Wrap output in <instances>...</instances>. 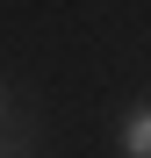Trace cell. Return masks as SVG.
I'll return each mask as SVG.
<instances>
[{"label": "cell", "mask_w": 151, "mask_h": 158, "mask_svg": "<svg viewBox=\"0 0 151 158\" xmlns=\"http://www.w3.org/2000/svg\"><path fill=\"white\" fill-rule=\"evenodd\" d=\"M122 151H130V158H151V108H137V115H130V129H122Z\"/></svg>", "instance_id": "obj_1"}]
</instances>
